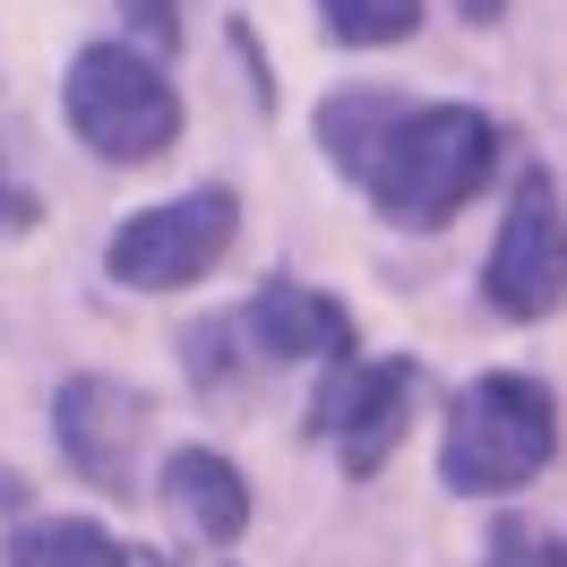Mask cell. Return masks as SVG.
<instances>
[{
	"instance_id": "obj_1",
	"label": "cell",
	"mask_w": 567,
	"mask_h": 567,
	"mask_svg": "<svg viewBox=\"0 0 567 567\" xmlns=\"http://www.w3.org/2000/svg\"><path fill=\"white\" fill-rule=\"evenodd\" d=\"M491 155H498V130L482 112H464V104L404 112L395 138L379 146V164H370V198L395 224H447L491 181Z\"/></svg>"
},
{
	"instance_id": "obj_2",
	"label": "cell",
	"mask_w": 567,
	"mask_h": 567,
	"mask_svg": "<svg viewBox=\"0 0 567 567\" xmlns=\"http://www.w3.org/2000/svg\"><path fill=\"white\" fill-rule=\"evenodd\" d=\"M559 447V404L542 379H516V370H498L482 388L456 404V422H447V482L456 491H516L533 482L542 464Z\"/></svg>"
},
{
	"instance_id": "obj_3",
	"label": "cell",
	"mask_w": 567,
	"mask_h": 567,
	"mask_svg": "<svg viewBox=\"0 0 567 567\" xmlns=\"http://www.w3.org/2000/svg\"><path fill=\"white\" fill-rule=\"evenodd\" d=\"M70 130L112 164H146L181 138V95L155 61L121 52V43H95L70 70Z\"/></svg>"
},
{
	"instance_id": "obj_4",
	"label": "cell",
	"mask_w": 567,
	"mask_h": 567,
	"mask_svg": "<svg viewBox=\"0 0 567 567\" xmlns=\"http://www.w3.org/2000/svg\"><path fill=\"white\" fill-rule=\"evenodd\" d=\"M233 241V189H189L173 207H146L112 233V276L138 284V292H173L198 284Z\"/></svg>"
},
{
	"instance_id": "obj_5",
	"label": "cell",
	"mask_w": 567,
	"mask_h": 567,
	"mask_svg": "<svg viewBox=\"0 0 567 567\" xmlns=\"http://www.w3.org/2000/svg\"><path fill=\"white\" fill-rule=\"evenodd\" d=\"M491 310L498 319H550L567 292V224H559V198H550V173H525L516 207L498 224V249H491Z\"/></svg>"
},
{
	"instance_id": "obj_6",
	"label": "cell",
	"mask_w": 567,
	"mask_h": 567,
	"mask_svg": "<svg viewBox=\"0 0 567 567\" xmlns=\"http://www.w3.org/2000/svg\"><path fill=\"white\" fill-rule=\"evenodd\" d=\"M404 404H413V370L404 361H379V370H336L310 404V430H327L344 447V473H379L388 447L404 439Z\"/></svg>"
},
{
	"instance_id": "obj_7",
	"label": "cell",
	"mask_w": 567,
	"mask_h": 567,
	"mask_svg": "<svg viewBox=\"0 0 567 567\" xmlns=\"http://www.w3.org/2000/svg\"><path fill=\"white\" fill-rule=\"evenodd\" d=\"M138 439H146V395L121 379H70L61 388V447L95 491H130L138 482Z\"/></svg>"
},
{
	"instance_id": "obj_8",
	"label": "cell",
	"mask_w": 567,
	"mask_h": 567,
	"mask_svg": "<svg viewBox=\"0 0 567 567\" xmlns=\"http://www.w3.org/2000/svg\"><path fill=\"white\" fill-rule=\"evenodd\" d=\"M249 336L267 344L276 361H327V370H344L353 361V319L310 292V284H258V301H249Z\"/></svg>"
},
{
	"instance_id": "obj_9",
	"label": "cell",
	"mask_w": 567,
	"mask_h": 567,
	"mask_svg": "<svg viewBox=\"0 0 567 567\" xmlns=\"http://www.w3.org/2000/svg\"><path fill=\"white\" fill-rule=\"evenodd\" d=\"M164 498H173L189 525L207 533V542H233V533L249 525V491H241V473L224 456H207V447H181L173 464H164Z\"/></svg>"
},
{
	"instance_id": "obj_10",
	"label": "cell",
	"mask_w": 567,
	"mask_h": 567,
	"mask_svg": "<svg viewBox=\"0 0 567 567\" xmlns=\"http://www.w3.org/2000/svg\"><path fill=\"white\" fill-rule=\"evenodd\" d=\"M9 567H130V550H121L104 525L52 516V525H27L9 542Z\"/></svg>"
},
{
	"instance_id": "obj_11",
	"label": "cell",
	"mask_w": 567,
	"mask_h": 567,
	"mask_svg": "<svg viewBox=\"0 0 567 567\" xmlns=\"http://www.w3.org/2000/svg\"><path fill=\"white\" fill-rule=\"evenodd\" d=\"M395 121H404V112H395L388 95H344V104H327V112H319V138H327V155H336L344 173L370 181L379 146L395 138Z\"/></svg>"
},
{
	"instance_id": "obj_12",
	"label": "cell",
	"mask_w": 567,
	"mask_h": 567,
	"mask_svg": "<svg viewBox=\"0 0 567 567\" xmlns=\"http://www.w3.org/2000/svg\"><path fill=\"white\" fill-rule=\"evenodd\" d=\"M344 43H404L422 27V0H319Z\"/></svg>"
},
{
	"instance_id": "obj_13",
	"label": "cell",
	"mask_w": 567,
	"mask_h": 567,
	"mask_svg": "<svg viewBox=\"0 0 567 567\" xmlns=\"http://www.w3.org/2000/svg\"><path fill=\"white\" fill-rule=\"evenodd\" d=\"M491 567H567V542H550L542 525L498 516V533H491Z\"/></svg>"
},
{
	"instance_id": "obj_14",
	"label": "cell",
	"mask_w": 567,
	"mask_h": 567,
	"mask_svg": "<svg viewBox=\"0 0 567 567\" xmlns=\"http://www.w3.org/2000/svg\"><path fill=\"white\" fill-rule=\"evenodd\" d=\"M130 27H138L146 43H164V52L181 43V18H173V0H130Z\"/></svg>"
},
{
	"instance_id": "obj_15",
	"label": "cell",
	"mask_w": 567,
	"mask_h": 567,
	"mask_svg": "<svg viewBox=\"0 0 567 567\" xmlns=\"http://www.w3.org/2000/svg\"><path fill=\"white\" fill-rule=\"evenodd\" d=\"M464 18H498V9H507V0H456Z\"/></svg>"
},
{
	"instance_id": "obj_16",
	"label": "cell",
	"mask_w": 567,
	"mask_h": 567,
	"mask_svg": "<svg viewBox=\"0 0 567 567\" xmlns=\"http://www.w3.org/2000/svg\"><path fill=\"white\" fill-rule=\"evenodd\" d=\"M0 215H18V198H9V173H0Z\"/></svg>"
}]
</instances>
